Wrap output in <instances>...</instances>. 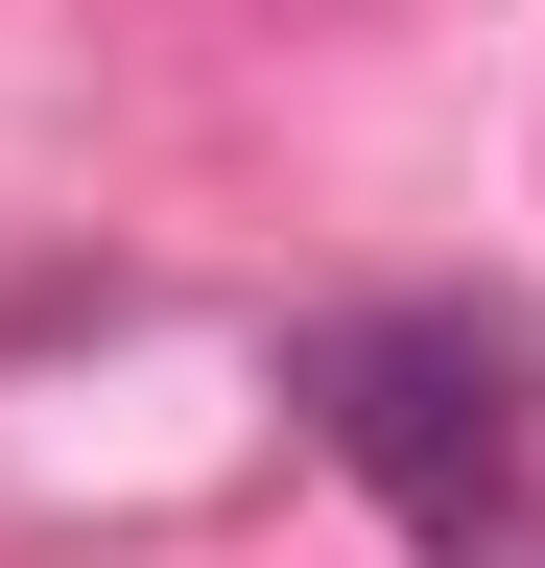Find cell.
Instances as JSON below:
<instances>
[{
  "mask_svg": "<svg viewBox=\"0 0 545 568\" xmlns=\"http://www.w3.org/2000/svg\"><path fill=\"white\" fill-rule=\"evenodd\" d=\"M285 379L427 568H545V355L498 308H332Z\"/></svg>",
  "mask_w": 545,
  "mask_h": 568,
  "instance_id": "obj_1",
  "label": "cell"
}]
</instances>
